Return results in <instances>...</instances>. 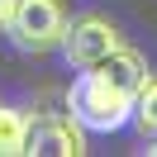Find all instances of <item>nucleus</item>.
<instances>
[{"label":"nucleus","instance_id":"1","mask_svg":"<svg viewBox=\"0 0 157 157\" xmlns=\"http://www.w3.org/2000/svg\"><path fill=\"white\" fill-rule=\"evenodd\" d=\"M67 109L86 133H119L133 119V95L114 90L100 71L81 67V76L67 86Z\"/></svg>","mask_w":157,"mask_h":157},{"label":"nucleus","instance_id":"2","mask_svg":"<svg viewBox=\"0 0 157 157\" xmlns=\"http://www.w3.org/2000/svg\"><path fill=\"white\" fill-rule=\"evenodd\" d=\"M62 29H67V5L62 0H14V14L5 24V33L14 38L19 52H52L62 43Z\"/></svg>","mask_w":157,"mask_h":157},{"label":"nucleus","instance_id":"3","mask_svg":"<svg viewBox=\"0 0 157 157\" xmlns=\"http://www.w3.org/2000/svg\"><path fill=\"white\" fill-rule=\"evenodd\" d=\"M119 43H124V33H119L114 19H105V14H76V19H67V29H62L57 52L71 62V67H95L105 52L119 48Z\"/></svg>","mask_w":157,"mask_h":157},{"label":"nucleus","instance_id":"4","mask_svg":"<svg viewBox=\"0 0 157 157\" xmlns=\"http://www.w3.org/2000/svg\"><path fill=\"white\" fill-rule=\"evenodd\" d=\"M24 152L29 157H81L86 152V128L71 114H29V133H24Z\"/></svg>","mask_w":157,"mask_h":157},{"label":"nucleus","instance_id":"5","mask_svg":"<svg viewBox=\"0 0 157 157\" xmlns=\"http://www.w3.org/2000/svg\"><path fill=\"white\" fill-rule=\"evenodd\" d=\"M90 71H100V76H105L114 90H124V95H138V90H143V81L152 76L147 57H143L138 48H128V43H119L114 52H105V57H100Z\"/></svg>","mask_w":157,"mask_h":157},{"label":"nucleus","instance_id":"6","mask_svg":"<svg viewBox=\"0 0 157 157\" xmlns=\"http://www.w3.org/2000/svg\"><path fill=\"white\" fill-rule=\"evenodd\" d=\"M24 133H29V114L0 105V157H19L24 152Z\"/></svg>","mask_w":157,"mask_h":157},{"label":"nucleus","instance_id":"7","mask_svg":"<svg viewBox=\"0 0 157 157\" xmlns=\"http://www.w3.org/2000/svg\"><path fill=\"white\" fill-rule=\"evenodd\" d=\"M133 124L143 138H157V76H147L143 90L133 95Z\"/></svg>","mask_w":157,"mask_h":157},{"label":"nucleus","instance_id":"8","mask_svg":"<svg viewBox=\"0 0 157 157\" xmlns=\"http://www.w3.org/2000/svg\"><path fill=\"white\" fill-rule=\"evenodd\" d=\"M10 14H14V0H0V29L10 24Z\"/></svg>","mask_w":157,"mask_h":157},{"label":"nucleus","instance_id":"9","mask_svg":"<svg viewBox=\"0 0 157 157\" xmlns=\"http://www.w3.org/2000/svg\"><path fill=\"white\" fill-rule=\"evenodd\" d=\"M152 152H157V147H152Z\"/></svg>","mask_w":157,"mask_h":157}]
</instances>
